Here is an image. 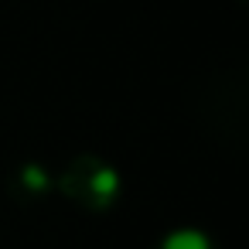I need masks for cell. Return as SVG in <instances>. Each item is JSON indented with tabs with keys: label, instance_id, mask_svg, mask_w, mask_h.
<instances>
[{
	"label": "cell",
	"instance_id": "cell-1",
	"mask_svg": "<svg viewBox=\"0 0 249 249\" xmlns=\"http://www.w3.org/2000/svg\"><path fill=\"white\" fill-rule=\"evenodd\" d=\"M160 249H212V242L201 229H178V232L164 235Z\"/></svg>",
	"mask_w": 249,
	"mask_h": 249
},
{
	"label": "cell",
	"instance_id": "cell-2",
	"mask_svg": "<svg viewBox=\"0 0 249 249\" xmlns=\"http://www.w3.org/2000/svg\"><path fill=\"white\" fill-rule=\"evenodd\" d=\"M92 195H96V201L99 205H106V201H113L116 198V191H120V174L116 171H109V167H103V171H96L92 174Z\"/></svg>",
	"mask_w": 249,
	"mask_h": 249
},
{
	"label": "cell",
	"instance_id": "cell-3",
	"mask_svg": "<svg viewBox=\"0 0 249 249\" xmlns=\"http://www.w3.org/2000/svg\"><path fill=\"white\" fill-rule=\"evenodd\" d=\"M21 181H24V188H28V191H45V188H48V174H45L38 164H24Z\"/></svg>",
	"mask_w": 249,
	"mask_h": 249
}]
</instances>
